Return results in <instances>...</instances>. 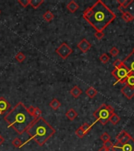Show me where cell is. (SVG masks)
<instances>
[{
    "label": "cell",
    "mask_w": 134,
    "mask_h": 151,
    "mask_svg": "<svg viewBox=\"0 0 134 151\" xmlns=\"http://www.w3.org/2000/svg\"><path fill=\"white\" fill-rule=\"evenodd\" d=\"M83 18L96 32H103L114 21L116 15L101 0H98L84 11Z\"/></svg>",
    "instance_id": "obj_1"
},
{
    "label": "cell",
    "mask_w": 134,
    "mask_h": 151,
    "mask_svg": "<svg viewBox=\"0 0 134 151\" xmlns=\"http://www.w3.org/2000/svg\"><path fill=\"white\" fill-rule=\"evenodd\" d=\"M4 120L8 123V128H13L18 135H22L27 131L31 123L36 121L35 117L28 113L27 108L21 102H18L5 115Z\"/></svg>",
    "instance_id": "obj_2"
},
{
    "label": "cell",
    "mask_w": 134,
    "mask_h": 151,
    "mask_svg": "<svg viewBox=\"0 0 134 151\" xmlns=\"http://www.w3.org/2000/svg\"><path fill=\"white\" fill-rule=\"evenodd\" d=\"M55 132V129L42 116L36 119L27 130V133L29 135L31 139L36 141L40 146L46 143Z\"/></svg>",
    "instance_id": "obj_3"
},
{
    "label": "cell",
    "mask_w": 134,
    "mask_h": 151,
    "mask_svg": "<svg viewBox=\"0 0 134 151\" xmlns=\"http://www.w3.org/2000/svg\"><path fill=\"white\" fill-rule=\"evenodd\" d=\"M114 113V108L106 104H102L94 113V116L96 119V121L100 122L102 125H105L109 121L111 116Z\"/></svg>",
    "instance_id": "obj_4"
},
{
    "label": "cell",
    "mask_w": 134,
    "mask_h": 151,
    "mask_svg": "<svg viewBox=\"0 0 134 151\" xmlns=\"http://www.w3.org/2000/svg\"><path fill=\"white\" fill-rule=\"evenodd\" d=\"M129 74V70L125 67L124 65H123V66H121V68H114L111 71V75L113 76L114 78L118 80V82H119L121 84H125L126 83L127 77H128Z\"/></svg>",
    "instance_id": "obj_5"
},
{
    "label": "cell",
    "mask_w": 134,
    "mask_h": 151,
    "mask_svg": "<svg viewBox=\"0 0 134 151\" xmlns=\"http://www.w3.org/2000/svg\"><path fill=\"white\" fill-rule=\"evenodd\" d=\"M111 149L113 151H134V139L132 138L126 143L117 142Z\"/></svg>",
    "instance_id": "obj_6"
},
{
    "label": "cell",
    "mask_w": 134,
    "mask_h": 151,
    "mask_svg": "<svg viewBox=\"0 0 134 151\" xmlns=\"http://www.w3.org/2000/svg\"><path fill=\"white\" fill-rule=\"evenodd\" d=\"M73 52V50L66 43H61L58 48H57L56 53L62 59L65 60L71 55Z\"/></svg>",
    "instance_id": "obj_7"
},
{
    "label": "cell",
    "mask_w": 134,
    "mask_h": 151,
    "mask_svg": "<svg viewBox=\"0 0 134 151\" xmlns=\"http://www.w3.org/2000/svg\"><path fill=\"white\" fill-rule=\"evenodd\" d=\"M123 61V65L126 68L129 70V73L134 74V51L133 50L126 58H125Z\"/></svg>",
    "instance_id": "obj_8"
},
{
    "label": "cell",
    "mask_w": 134,
    "mask_h": 151,
    "mask_svg": "<svg viewBox=\"0 0 134 151\" xmlns=\"http://www.w3.org/2000/svg\"><path fill=\"white\" fill-rule=\"evenodd\" d=\"M121 92L128 99H131L134 97V87L126 84L123 87L121 88Z\"/></svg>",
    "instance_id": "obj_9"
},
{
    "label": "cell",
    "mask_w": 134,
    "mask_h": 151,
    "mask_svg": "<svg viewBox=\"0 0 134 151\" xmlns=\"http://www.w3.org/2000/svg\"><path fill=\"white\" fill-rule=\"evenodd\" d=\"M78 48L81 50L82 53H86L90 48H91L92 45L91 43H89L86 39H82L77 45Z\"/></svg>",
    "instance_id": "obj_10"
},
{
    "label": "cell",
    "mask_w": 134,
    "mask_h": 151,
    "mask_svg": "<svg viewBox=\"0 0 134 151\" xmlns=\"http://www.w3.org/2000/svg\"><path fill=\"white\" fill-rule=\"evenodd\" d=\"M10 107L11 106L9 102L4 97H0V115L4 114Z\"/></svg>",
    "instance_id": "obj_11"
},
{
    "label": "cell",
    "mask_w": 134,
    "mask_h": 151,
    "mask_svg": "<svg viewBox=\"0 0 134 151\" xmlns=\"http://www.w3.org/2000/svg\"><path fill=\"white\" fill-rule=\"evenodd\" d=\"M79 8V5H78L75 1H73V0L71 1V2H69V3H68V5H67V9H68V10L69 12L72 13H75V11H77Z\"/></svg>",
    "instance_id": "obj_12"
},
{
    "label": "cell",
    "mask_w": 134,
    "mask_h": 151,
    "mask_svg": "<svg viewBox=\"0 0 134 151\" xmlns=\"http://www.w3.org/2000/svg\"><path fill=\"white\" fill-rule=\"evenodd\" d=\"M70 94L73 96L74 98H78L82 94V91L81 90V88H79V87L75 86L71 88V90L70 91Z\"/></svg>",
    "instance_id": "obj_13"
},
{
    "label": "cell",
    "mask_w": 134,
    "mask_h": 151,
    "mask_svg": "<svg viewBox=\"0 0 134 151\" xmlns=\"http://www.w3.org/2000/svg\"><path fill=\"white\" fill-rule=\"evenodd\" d=\"M66 116H67V118L68 119L69 121H72L78 116V113H77L74 109H70L66 113Z\"/></svg>",
    "instance_id": "obj_14"
},
{
    "label": "cell",
    "mask_w": 134,
    "mask_h": 151,
    "mask_svg": "<svg viewBox=\"0 0 134 151\" xmlns=\"http://www.w3.org/2000/svg\"><path fill=\"white\" fill-rule=\"evenodd\" d=\"M49 106H50L53 110H57V109L61 107V103L60 102V101H59L58 99H57V98H53V100L50 102Z\"/></svg>",
    "instance_id": "obj_15"
},
{
    "label": "cell",
    "mask_w": 134,
    "mask_h": 151,
    "mask_svg": "<svg viewBox=\"0 0 134 151\" xmlns=\"http://www.w3.org/2000/svg\"><path fill=\"white\" fill-rule=\"evenodd\" d=\"M86 94L87 95L88 97H89L90 98H94L95 96L97 95V91H96V89L93 87H89L87 90L86 91Z\"/></svg>",
    "instance_id": "obj_16"
},
{
    "label": "cell",
    "mask_w": 134,
    "mask_h": 151,
    "mask_svg": "<svg viewBox=\"0 0 134 151\" xmlns=\"http://www.w3.org/2000/svg\"><path fill=\"white\" fill-rule=\"evenodd\" d=\"M43 3H44V0H30V6L34 9H37Z\"/></svg>",
    "instance_id": "obj_17"
},
{
    "label": "cell",
    "mask_w": 134,
    "mask_h": 151,
    "mask_svg": "<svg viewBox=\"0 0 134 151\" xmlns=\"http://www.w3.org/2000/svg\"><path fill=\"white\" fill-rule=\"evenodd\" d=\"M109 121H110L113 125H116L117 123H119V121H120V117H119V116L118 115V114L114 113L112 115H111L110 119H109Z\"/></svg>",
    "instance_id": "obj_18"
},
{
    "label": "cell",
    "mask_w": 134,
    "mask_h": 151,
    "mask_svg": "<svg viewBox=\"0 0 134 151\" xmlns=\"http://www.w3.org/2000/svg\"><path fill=\"white\" fill-rule=\"evenodd\" d=\"M126 11L129 13V14L134 18V0L130 1V3H129V6H127Z\"/></svg>",
    "instance_id": "obj_19"
},
{
    "label": "cell",
    "mask_w": 134,
    "mask_h": 151,
    "mask_svg": "<svg viewBox=\"0 0 134 151\" xmlns=\"http://www.w3.org/2000/svg\"><path fill=\"white\" fill-rule=\"evenodd\" d=\"M43 19L45 20H46V21H48V22H50V21H51V20H53V18H54V15H53V13L51 11H50V10H48V11H46L44 14H43Z\"/></svg>",
    "instance_id": "obj_20"
},
{
    "label": "cell",
    "mask_w": 134,
    "mask_h": 151,
    "mask_svg": "<svg viewBox=\"0 0 134 151\" xmlns=\"http://www.w3.org/2000/svg\"><path fill=\"white\" fill-rule=\"evenodd\" d=\"M121 18L126 21V22H130L132 20H134V18L132 17L129 13L125 11L124 13H122V15H121Z\"/></svg>",
    "instance_id": "obj_21"
},
{
    "label": "cell",
    "mask_w": 134,
    "mask_h": 151,
    "mask_svg": "<svg viewBox=\"0 0 134 151\" xmlns=\"http://www.w3.org/2000/svg\"><path fill=\"white\" fill-rule=\"evenodd\" d=\"M126 84L132 86V87H134V74H133V73H129V76H128V77H127Z\"/></svg>",
    "instance_id": "obj_22"
},
{
    "label": "cell",
    "mask_w": 134,
    "mask_h": 151,
    "mask_svg": "<svg viewBox=\"0 0 134 151\" xmlns=\"http://www.w3.org/2000/svg\"><path fill=\"white\" fill-rule=\"evenodd\" d=\"M81 128H82V129L83 130L85 135H86V134L89 133V131L91 130L92 125H90V124H89V123H84L81 126Z\"/></svg>",
    "instance_id": "obj_23"
},
{
    "label": "cell",
    "mask_w": 134,
    "mask_h": 151,
    "mask_svg": "<svg viewBox=\"0 0 134 151\" xmlns=\"http://www.w3.org/2000/svg\"><path fill=\"white\" fill-rule=\"evenodd\" d=\"M12 145L13 146H15L17 148H20V147H22L23 146V143H22V142L20 139H19L18 138H15L13 139V141H12Z\"/></svg>",
    "instance_id": "obj_24"
},
{
    "label": "cell",
    "mask_w": 134,
    "mask_h": 151,
    "mask_svg": "<svg viewBox=\"0 0 134 151\" xmlns=\"http://www.w3.org/2000/svg\"><path fill=\"white\" fill-rule=\"evenodd\" d=\"M25 58H26L25 55H24L22 52H19V53L15 56V59L18 62H20V63L23 62L25 60Z\"/></svg>",
    "instance_id": "obj_25"
},
{
    "label": "cell",
    "mask_w": 134,
    "mask_h": 151,
    "mask_svg": "<svg viewBox=\"0 0 134 151\" xmlns=\"http://www.w3.org/2000/svg\"><path fill=\"white\" fill-rule=\"evenodd\" d=\"M41 115H42V110L38 107H36L35 108V111H34V115H33V116L36 120V119L41 117Z\"/></svg>",
    "instance_id": "obj_26"
},
{
    "label": "cell",
    "mask_w": 134,
    "mask_h": 151,
    "mask_svg": "<svg viewBox=\"0 0 134 151\" xmlns=\"http://www.w3.org/2000/svg\"><path fill=\"white\" fill-rule=\"evenodd\" d=\"M109 59V56L107 54H103L100 57V61H101L102 63H104V64H106L107 62H108Z\"/></svg>",
    "instance_id": "obj_27"
},
{
    "label": "cell",
    "mask_w": 134,
    "mask_h": 151,
    "mask_svg": "<svg viewBox=\"0 0 134 151\" xmlns=\"http://www.w3.org/2000/svg\"><path fill=\"white\" fill-rule=\"evenodd\" d=\"M113 66H114V68H121V66H123V61L120 60V59H116L113 62Z\"/></svg>",
    "instance_id": "obj_28"
},
{
    "label": "cell",
    "mask_w": 134,
    "mask_h": 151,
    "mask_svg": "<svg viewBox=\"0 0 134 151\" xmlns=\"http://www.w3.org/2000/svg\"><path fill=\"white\" fill-rule=\"evenodd\" d=\"M75 134H76V135L78 136V137H79V138H82L84 136H85V133H84L83 130L82 129L81 127H80V128H79L76 130Z\"/></svg>",
    "instance_id": "obj_29"
},
{
    "label": "cell",
    "mask_w": 134,
    "mask_h": 151,
    "mask_svg": "<svg viewBox=\"0 0 134 151\" xmlns=\"http://www.w3.org/2000/svg\"><path fill=\"white\" fill-rule=\"evenodd\" d=\"M110 54H111L113 57H116V56L119 54V49H118L116 47H113L110 50Z\"/></svg>",
    "instance_id": "obj_30"
},
{
    "label": "cell",
    "mask_w": 134,
    "mask_h": 151,
    "mask_svg": "<svg viewBox=\"0 0 134 151\" xmlns=\"http://www.w3.org/2000/svg\"><path fill=\"white\" fill-rule=\"evenodd\" d=\"M110 138H111V137H110V135H109L107 132H104V133L102 134L101 136H100V139H101L104 143H106V142L109 141Z\"/></svg>",
    "instance_id": "obj_31"
},
{
    "label": "cell",
    "mask_w": 134,
    "mask_h": 151,
    "mask_svg": "<svg viewBox=\"0 0 134 151\" xmlns=\"http://www.w3.org/2000/svg\"><path fill=\"white\" fill-rule=\"evenodd\" d=\"M18 3L23 7H27L30 5V0H18Z\"/></svg>",
    "instance_id": "obj_32"
},
{
    "label": "cell",
    "mask_w": 134,
    "mask_h": 151,
    "mask_svg": "<svg viewBox=\"0 0 134 151\" xmlns=\"http://www.w3.org/2000/svg\"><path fill=\"white\" fill-rule=\"evenodd\" d=\"M104 33L103 32H96L94 34V36L98 40H101L104 37Z\"/></svg>",
    "instance_id": "obj_33"
},
{
    "label": "cell",
    "mask_w": 134,
    "mask_h": 151,
    "mask_svg": "<svg viewBox=\"0 0 134 151\" xmlns=\"http://www.w3.org/2000/svg\"><path fill=\"white\" fill-rule=\"evenodd\" d=\"M126 134H127V132L126 131H121V132H119V135L116 136L117 140H118V141H120L121 138H123V137H124V136L126 135Z\"/></svg>",
    "instance_id": "obj_34"
},
{
    "label": "cell",
    "mask_w": 134,
    "mask_h": 151,
    "mask_svg": "<svg viewBox=\"0 0 134 151\" xmlns=\"http://www.w3.org/2000/svg\"><path fill=\"white\" fill-rule=\"evenodd\" d=\"M104 148H106L107 150H110L111 148H112V146H113V143H111L110 140L106 143H104V146H103Z\"/></svg>",
    "instance_id": "obj_35"
},
{
    "label": "cell",
    "mask_w": 134,
    "mask_h": 151,
    "mask_svg": "<svg viewBox=\"0 0 134 151\" xmlns=\"http://www.w3.org/2000/svg\"><path fill=\"white\" fill-rule=\"evenodd\" d=\"M35 106H29V107H28L27 108V110H28V113L30 114V115H31V116H33V115H34V111H35Z\"/></svg>",
    "instance_id": "obj_36"
},
{
    "label": "cell",
    "mask_w": 134,
    "mask_h": 151,
    "mask_svg": "<svg viewBox=\"0 0 134 151\" xmlns=\"http://www.w3.org/2000/svg\"><path fill=\"white\" fill-rule=\"evenodd\" d=\"M4 141H5V139H4L3 136L1 135V137H0V145H2L4 143Z\"/></svg>",
    "instance_id": "obj_37"
},
{
    "label": "cell",
    "mask_w": 134,
    "mask_h": 151,
    "mask_svg": "<svg viewBox=\"0 0 134 151\" xmlns=\"http://www.w3.org/2000/svg\"><path fill=\"white\" fill-rule=\"evenodd\" d=\"M107 150V149L106 148H104V146H102L101 148L100 149V150H99L98 151H106Z\"/></svg>",
    "instance_id": "obj_38"
},
{
    "label": "cell",
    "mask_w": 134,
    "mask_h": 151,
    "mask_svg": "<svg viewBox=\"0 0 134 151\" xmlns=\"http://www.w3.org/2000/svg\"><path fill=\"white\" fill-rule=\"evenodd\" d=\"M106 151H111V150H107Z\"/></svg>",
    "instance_id": "obj_39"
},
{
    "label": "cell",
    "mask_w": 134,
    "mask_h": 151,
    "mask_svg": "<svg viewBox=\"0 0 134 151\" xmlns=\"http://www.w3.org/2000/svg\"><path fill=\"white\" fill-rule=\"evenodd\" d=\"M0 13H1V10H0Z\"/></svg>",
    "instance_id": "obj_40"
},
{
    "label": "cell",
    "mask_w": 134,
    "mask_h": 151,
    "mask_svg": "<svg viewBox=\"0 0 134 151\" xmlns=\"http://www.w3.org/2000/svg\"><path fill=\"white\" fill-rule=\"evenodd\" d=\"M0 137H1V135H0Z\"/></svg>",
    "instance_id": "obj_41"
},
{
    "label": "cell",
    "mask_w": 134,
    "mask_h": 151,
    "mask_svg": "<svg viewBox=\"0 0 134 151\" xmlns=\"http://www.w3.org/2000/svg\"><path fill=\"white\" fill-rule=\"evenodd\" d=\"M133 51H134V48H133Z\"/></svg>",
    "instance_id": "obj_42"
}]
</instances>
